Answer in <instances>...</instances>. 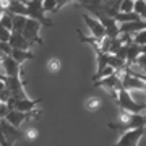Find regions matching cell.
<instances>
[{"instance_id":"cell-19","label":"cell","mask_w":146,"mask_h":146,"mask_svg":"<svg viewBox=\"0 0 146 146\" xmlns=\"http://www.w3.org/2000/svg\"><path fill=\"white\" fill-rule=\"evenodd\" d=\"M133 41L136 44H140V46H146V29H141V31L136 33L135 37H133Z\"/></svg>"},{"instance_id":"cell-16","label":"cell","mask_w":146,"mask_h":146,"mask_svg":"<svg viewBox=\"0 0 146 146\" xmlns=\"http://www.w3.org/2000/svg\"><path fill=\"white\" fill-rule=\"evenodd\" d=\"M135 11L146 20V0H135Z\"/></svg>"},{"instance_id":"cell-7","label":"cell","mask_w":146,"mask_h":146,"mask_svg":"<svg viewBox=\"0 0 146 146\" xmlns=\"http://www.w3.org/2000/svg\"><path fill=\"white\" fill-rule=\"evenodd\" d=\"M10 44L16 49H29L33 46V42L29 39H26V36L23 34L21 31H13L11 33V39H10Z\"/></svg>"},{"instance_id":"cell-15","label":"cell","mask_w":146,"mask_h":146,"mask_svg":"<svg viewBox=\"0 0 146 146\" xmlns=\"http://www.w3.org/2000/svg\"><path fill=\"white\" fill-rule=\"evenodd\" d=\"M42 7H44V11H46V13H49V11L57 13L58 11L57 0H42Z\"/></svg>"},{"instance_id":"cell-27","label":"cell","mask_w":146,"mask_h":146,"mask_svg":"<svg viewBox=\"0 0 146 146\" xmlns=\"http://www.w3.org/2000/svg\"><path fill=\"white\" fill-rule=\"evenodd\" d=\"M141 54H146V46H141Z\"/></svg>"},{"instance_id":"cell-11","label":"cell","mask_w":146,"mask_h":146,"mask_svg":"<svg viewBox=\"0 0 146 146\" xmlns=\"http://www.w3.org/2000/svg\"><path fill=\"white\" fill-rule=\"evenodd\" d=\"M102 107V99L101 98H96V96H91L84 101V109L88 112H98V110Z\"/></svg>"},{"instance_id":"cell-23","label":"cell","mask_w":146,"mask_h":146,"mask_svg":"<svg viewBox=\"0 0 146 146\" xmlns=\"http://www.w3.org/2000/svg\"><path fill=\"white\" fill-rule=\"evenodd\" d=\"M136 65H140V67L146 72V54H141L140 57H138V60H136Z\"/></svg>"},{"instance_id":"cell-1","label":"cell","mask_w":146,"mask_h":146,"mask_svg":"<svg viewBox=\"0 0 146 146\" xmlns=\"http://www.w3.org/2000/svg\"><path fill=\"white\" fill-rule=\"evenodd\" d=\"M117 104H119L120 109H127V110H130V112H141V110L146 109V104L136 102L135 98L131 96V93L128 91V89H125V88H122L119 91Z\"/></svg>"},{"instance_id":"cell-14","label":"cell","mask_w":146,"mask_h":146,"mask_svg":"<svg viewBox=\"0 0 146 146\" xmlns=\"http://www.w3.org/2000/svg\"><path fill=\"white\" fill-rule=\"evenodd\" d=\"M117 70H115L112 65H107V67L104 68V70H101V72H96L93 76V81H98V80L101 78H106V76H109V75H112V73H115Z\"/></svg>"},{"instance_id":"cell-2","label":"cell","mask_w":146,"mask_h":146,"mask_svg":"<svg viewBox=\"0 0 146 146\" xmlns=\"http://www.w3.org/2000/svg\"><path fill=\"white\" fill-rule=\"evenodd\" d=\"M41 25H42L41 21L34 20V18H28L26 26L23 29V34L26 36V39H29L33 44H39V46L44 44L42 37L39 36V33H41Z\"/></svg>"},{"instance_id":"cell-3","label":"cell","mask_w":146,"mask_h":146,"mask_svg":"<svg viewBox=\"0 0 146 146\" xmlns=\"http://www.w3.org/2000/svg\"><path fill=\"white\" fill-rule=\"evenodd\" d=\"M143 135H145V127H136V128L125 130L122 133V136L119 138L117 145H120V146H136Z\"/></svg>"},{"instance_id":"cell-18","label":"cell","mask_w":146,"mask_h":146,"mask_svg":"<svg viewBox=\"0 0 146 146\" xmlns=\"http://www.w3.org/2000/svg\"><path fill=\"white\" fill-rule=\"evenodd\" d=\"M11 29H8V28L5 26H0V41H5V42H10L11 39Z\"/></svg>"},{"instance_id":"cell-24","label":"cell","mask_w":146,"mask_h":146,"mask_svg":"<svg viewBox=\"0 0 146 146\" xmlns=\"http://www.w3.org/2000/svg\"><path fill=\"white\" fill-rule=\"evenodd\" d=\"M125 70H127V72H130V73H133V75H136V76H140V78L143 80V81H146V73H140V72H135V70H133V68H131V67H127Z\"/></svg>"},{"instance_id":"cell-5","label":"cell","mask_w":146,"mask_h":146,"mask_svg":"<svg viewBox=\"0 0 146 146\" xmlns=\"http://www.w3.org/2000/svg\"><path fill=\"white\" fill-rule=\"evenodd\" d=\"M20 127H15L13 123H10L5 117H0V130H2V138H3V145L7 143L5 138H11V140L15 141L16 138H20L21 135H25L23 131L18 130Z\"/></svg>"},{"instance_id":"cell-9","label":"cell","mask_w":146,"mask_h":146,"mask_svg":"<svg viewBox=\"0 0 146 146\" xmlns=\"http://www.w3.org/2000/svg\"><path fill=\"white\" fill-rule=\"evenodd\" d=\"M141 55V46L136 44L135 41L128 42V52H127V67H133Z\"/></svg>"},{"instance_id":"cell-6","label":"cell","mask_w":146,"mask_h":146,"mask_svg":"<svg viewBox=\"0 0 146 146\" xmlns=\"http://www.w3.org/2000/svg\"><path fill=\"white\" fill-rule=\"evenodd\" d=\"M2 65H3L5 75H8V76L21 75V63H18L11 55H3L2 54Z\"/></svg>"},{"instance_id":"cell-4","label":"cell","mask_w":146,"mask_h":146,"mask_svg":"<svg viewBox=\"0 0 146 146\" xmlns=\"http://www.w3.org/2000/svg\"><path fill=\"white\" fill-rule=\"evenodd\" d=\"M83 20H84V23H86L88 29L91 31V36L98 37V39H104V37L107 36L106 28H104V25L101 23L99 18H94V16H91V15H83Z\"/></svg>"},{"instance_id":"cell-25","label":"cell","mask_w":146,"mask_h":146,"mask_svg":"<svg viewBox=\"0 0 146 146\" xmlns=\"http://www.w3.org/2000/svg\"><path fill=\"white\" fill-rule=\"evenodd\" d=\"M91 3H96V5H106V3H109L112 0H89Z\"/></svg>"},{"instance_id":"cell-8","label":"cell","mask_w":146,"mask_h":146,"mask_svg":"<svg viewBox=\"0 0 146 146\" xmlns=\"http://www.w3.org/2000/svg\"><path fill=\"white\" fill-rule=\"evenodd\" d=\"M141 29H146V20H138V21H125L120 23V33H138Z\"/></svg>"},{"instance_id":"cell-12","label":"cell","mask_w":146,"mask_h":146,"mask_svg":"<svg viewBox=\"0 0 146 146\" xmlns=\"http://www.w3.org/2000/svg\"><path fill=\"white\" fill-rule=\"evenodd\" d=\"M46 70L49 73H58L62 70V60L58 57H50L46 62Z\"/></svg>"},{"instance_id":"cell-21","label":"cell","mask_w":146,"mask_h":146,"mask_svg":"<svg viewBox=\"0 0 146 146\" xmlns=\"http://www.w3.org/2000/svg\"><path fill=\"white\" fill-rule=\"evenodd\" d=\"M0 50H2L3 55H11V52H13V46H11L10 42L0 41Z\"/></svg>"},{"instance_id":"cell-22","label":"cell","mask_w":146,"mask_h":146,"mask_svg":"<svg viewBox=\"0 0 146 146\" xmlns=\"http://www.w3.org/2000/svg\"><path fill=\"white\" fill-rule=\"evenodd\" d=\"M10 110H11V107H10L8 102H2V104H0V117H7Z\"/></svg>"},{"instance_id":"cell-10","label":"cell","mask_w":146,"mask_h":146,"mask_svg":"<svg viewBox=\"0 0 146 146\" xmlns=\"http://www.w3.org/2000/svg\"><path fill=\"white\" fill-rule=\"evenodd\" d=\"M11 57L15 58L18 63H23L25 60H29V58L34 57V54L29 52V49H16V47H13Z\"/></svg>"},{"instance_id":"cell-17","label":"cell","mask_w":146,"mask_h":146,"mask_svg":"<svg viewBox=\"0 0 146 146\" xmlns=\"http://www.w3.org/2000/svg\"><path fill=\"white\" fill-rule=\"evenodd\" d=\"M119 11H135V0H123Z\"/></svg>"},{"instance_id":"cell-13","label":"cell","mask_w":146,"mask_h":146,"mask_svg":"<svg viewBox=\"0 0 146 146\" xmlns=\"http://www.w3.org/2000/svg\"><path fill=\"white\" fill-rule=\"evenodd\" d=\"M26 21H28V16L25 15H13V31H21L25 29L26 26Z\"/></svg>"},{"instance_id":"cell-20","label":"cell","mask_w":146,"mask_h":146,"mask_svg":"<svg viewBox=\"0 0 146 146\" xmlns=\"http://www.w3.org/2000/svg\"><path fill=\"white\" fill-rule=\"evenodd\" d=\"M23 133H25V138H28V140H34V138L39 136V131H37L36 127H28Z\"/></svg>"},{"instance_id":"cell-26","label":"cell","mask_w":146,"mask_h":146,"mask_svg":"<svg viewBox=\"0 0 146 146\" xmlns=\"http://www.w3.org/2000/svg\"><path fill=\"white\" fill-rule=\"evenodd\" d=\"M70 0H57V3H58V10L62 8V7H65V3H68Z\"/></svg>"}]
</instances>
